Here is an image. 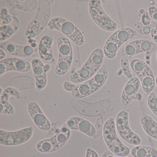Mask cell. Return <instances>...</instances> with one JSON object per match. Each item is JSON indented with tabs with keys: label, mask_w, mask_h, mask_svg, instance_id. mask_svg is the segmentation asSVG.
<instances>
[{
	"label": "cell",
	"mask_w": 157,
	"mask_h": 157,
	"mask_svg": "<svg viewBox=\"0 0 157 157\" xmlns=\"http://www.w3.org/2000/svg\"><path fill=\"white\" fill-rule=\"evenodd\" d=\"M104 59L103 50L101 48L94 49L84 65L68 77V80L75 83H82L91 78L100 70Z\"/></svg>",
	"instance_id": "obj_1"
},
{
	"label": "cell",
	"mask_w": 157,
	"mask_h": 157,
	"mask_svg": "<svg viewBox=\"0 0 157 157\" xmlns=\"http://www.w3.org/2000/svg\"><path fill=\"white\" fill-rule=\"evenodd\" d=\"M103 136L110 151L119 157H126L130 153L129 148L124 145L117 136L115 122L113 117L107 119L104 124Z\"/></svg>",
	"instance_id": "obj_2"
},
{
	"label": "cell",
	"mask_w": 157,
	"mask_h": 157,
	"mask_svg": "<svg viewBox=\"0 0 157 157\" xmlns=\"http://www.w3.org/2000/svg\"><path fill=\"white\" fill-rule=\"evenodd\" d=\"M51 13L49 2L39 1L37 13L25 30V35L28 40L35 38L42 33L49 23Z\"/></svg>",
	"instance_id": "obj_3"
},
{
	"label": "cell",
	"mask_w": 157,
	"mask_h": 157,
	"mask_svg": "<svg viewBox=\"0 0 157 157\" xmlns=\"http://www.w3.org/2000/svg\"><path fill=\"white\" fill-rule=\"evenodd\" d=\"M58 60L55 69L58 76L65 75L71 67L73 60V49L70 41L65 36H59L57 39Z\"/></svg>",
	"instance_id": "obj_4"
},
{
	"label": "cell",
	"mask_w": 157,
	"mask_h": 157,
	"mask_svg": "<svg viewBox=\"0 0 157 157\" xmlns=\"http://www.w3.org/2000/svg\"><path fill=\"white\" fill-rule=\"evenodd\" d=\"M48 28L50 30H56L65 35L78 46L83 45L85 42L83 34L72 23L61 17H56L49 21Z\"/></svg>",
	"instance_id": "obj_5"
},
{
	"label": "cell",
	"mask_w": 157,
	"mask_h": 157,
	"mask_svg": "<svg viewBox=\"0 0 157 157\" xmlns=\"http://www.w3.org/2000/svg\"><path fill=\"white\" fill-rule=\"evenodd\" d=\"M130 67L139 78L143 90L149 95L156 84L154 74L149 66L141 59H135L130 61Z\"/></svg>",
	"instance_id": "obj_6"
},
{
	"label": "cell",
	"mask_w": 157,
	"mask_h": 157,
	"mask_svg": "<svg viewBox=\"0 0 157 157\" xmlns=\"http://www.w3.org/2000/svg\"><path fill=\"white\" fill-rule=\"evenodd\" d=\"M89 12L92 19L100 28L107 32H113L117 28L116 23L105 12L100 0L89 2Z\"/></svg>",
	"instance_id": "obj_7"
},
{
	"label": "cell",
	"mask_w": 157,
	"mask_h": 157,
	"mask_svg": "<svg viewBox=\"0 0 157 157\" xmlns=\"http://www.w3.org/2000/svg\"><path fill=\"white\" fill-rule=\"evenodd\" d=\"M116 128L120 136L126 142L134 146L141 143L140 137L131 130L128 123V112L126 109L120 111L117 115Z\"/></svg>",
	"instance_id": "obj_8"
},
{
	"label": "cell",
	"mask_w": 157,
	"mask_h": 157,
	"mask_svg": "<svg viewBox=\"0 0 157 157\" xmlns=\"http://www.w3.org/2000/svg\"><path fill=\"white\" fill-rule=\"evenodd\" d=\"M34 128L30 126L16 131L0 130V144L3 146H15L29 141L33 134Z\"/></svg>",
	"instance_id": "obj_9"
},
{
	"label": "cell",
	"mask_w": 157,
	"mask_h": 157,
	"mask_svg": "<svg viewBox=\"0 0 157 157\" xmlns=\"http://www.w3.org/2000/svg\"><path fill=\"white\" fill-rule=\"evenodd\" d=\"M66 125L70 130H78L90 137L95 139L98 137L96 128L94 125L80 117H70L66 122Z\"/></svg>",
	"instance_id": "obj_10"
},
{
	"label": "cell",
	"mask_w": 157,
	"mask_h": 157,
	"mask_svg": "<svg viewBox=\"0 0 157 157\" xmlns=\"http://www.w3.org/2000/svg\"><path fill=\"white\" fill-rule=\"evenodd\" d=\"M32 65L25 59L17 58H8L0 60V76L10 71L27 72L30 71Z\"/></svg>",
	"instance_id": "obj_11"
},
{
	"label": "cell",
	"mask_w": 157,
	"mask_h": 157,
	"mask_svg": "<svg viewBox=\"0 0 157 157\" xmlns=\"http://www.w3.org/2000/svg\"><path fill=\"white\" fill-rule=\"evenodd\" d=\"M27 109L34 123L39 129L43 131L50 130L52 127L51 123L36 102L29 103Z\"/></svg>",
	"instance_id": "obj_12"
},
{
	"label": "cell",
	"mask_w": 157,
	"mask_h": 157,
	"mask_svg": "<svg viewBox=\"0 0 157 157\" xmlns=\"http://www.w3.org/2000/svg\"><path fill=\"white\" fill-rule=\"evenodd\" d=\"M32 67L35 79L36 87L38 90H43L47 83V72L50 69L48 64L45 65L38 58H34L32 61Z\"/></svg>",
	"instance_id": "obj_13"
},
{
	"label": "cell",
	"mask_w": 157,
	"mask_h": 157,
	"mask_svg": "<svg viewBox=\"0 0 157 157\" xmlns=\"http://www.w3.org/2000/svg\"><path fill=\"white\" fill-rule=\"evenodd\" d=\"M0 48L9 55L21 57H29L35 52L31 46L19 45L9 41L1 43Z\"/></svg>",
	"instance_id": "obj_14"
},
{
	"label": "cell",
	"mask_w": 157,
	"mask_h": 157,
	"mask_svg": "<svg viewBox=\"0 0 157 157\" xmlns=\"http://www.w3.org/2000/svg\"><path fill=\"white\" fill-rule=\"evenodd\" d=\"M53 42V36L51 35H46L41 38L38 47L41 59L48 64H54L56 61L52 49Z\"/></svg>",
	"instance_id": "obj_15"
},
{
	"label": "cell",
	"mask_w": 157,
	"mask_h": 157,
	"mask_svg": "<svg viewBox=\"0 0 157 157\" xmlns=\"http://www.w3.org/2000/svg\"><path fill=\"white\" fill-rule=\"evenodd\" d=\"M135 25L137 32L142 36L148 35L152 29L157 27L156 24L151 22L149 13L142 9L138 13Z\"/></svg>",
	"instance_id": "obj_16"
},
{
	"label": "cell",
	"mask_w": 157,
	"mask_h": 157,
	"mask_svg": "<svg viewBox=\"0 0 157 157\" xmlns=\"http://www.w3.org/2000/svg\"><path fill=\"white\" fill-rule=\"evenodd\" d=\"M137 55L136 49L132 41L128 43L123 48L121 52V66L123 72L128 78L133 77L130 70V59Z\"/></svg>",
	"instance_id": "obj_17"
},
{
	"label": "cell",
	"mask_w": 157,
	"mask_h": 157,
	"mask_svg": "<svg viewBox=\"0 0 157 157\" xmlns=\"http://www.w3.org/2000/svg\"><path fill=\"white\" fill-rule=\"evenodd\" d=\"M140 82L136 76H133L129 79L123 89L121 95V101L122 104L128 105L132 101V96L138 92Z\"/></svg>",
	"instance_id": "obj_18"
},
{
	"label": "cell",
	"mask_w": 157,
	"mask_h": 157,
	"mask_svg": "<svg viewBox=\"0 0 157 157\" xmlns=\"http://www.w3.org/2000/svg\"><path fill=\"white\" fill-rule=\"evenodd\" d=\"M137 34V32L129 27L121 28L114 33L110 36L118 45L122 46L123 44L134 38Z\"/></svg>",
	"instance_id": "obj_19"
},
{
	"label": "cell",
	"mask_w": 157,
	"mask_h": 157,
	"mask_svg": "<svg viewBox=\"0 0 157 157\" xmlns=\"http://www.w3.org/2000/svg\"><path fill=\"white\" fill-rule=\"evenodd\" d=\"M108 78V71L104 66L101 67L97 73L90 79L91 85L92 93L95 92L101 88Z\"/></svg>",
	"instance_id": "obj_20"
},
{
	"label": "cell",
	"mask_w": 157,
	"mask_h": 157,
	"mask_svg": "<svg viewBox=\"0 0 157 157\" xmlns=\"http://www.w3.org/2000/svg\"><path fill=\"white\" fill-rule=\"evenodd\" d=\"M140 123L144 131L149 136L157 140V123L150 116L144 115L140 117Z\"/></svg>",
	"instance_id": "obj_21"
},
{
	"label": "cell",
	"mask_w": 157,
	"mask_h": 157,
	"mask_svg": "<svg viewBox=\"0 0 157 157\" xmlns=\"http://www.w3.org/2000/svg\"><path fill=\"white\" fill-rule=\"evenodd\" d=\"M136 49L137 55L140 53L153 54L157 52V47L155 44L146 39H138L132 41Z\"/></svg>",
	"instance_id": "obj_22"
},
{
	"label": "cell",
	"mask_w": 157,
	"mask_h": 157,
	"mask_svg": "<svg viewBox=\"0 0 157 157\" xmlns=\"http://www.w3.org/2000/svg\"><path fill=\"white\" fill-rule=\"evenodd\" d=\"M92 94L91 85L90 79L78 85H75L71 92V96L77 99L84 98Z\"/></svg>",
	"instance_id": "obj_23"
},
{
	"label": "cell",
	"mask_w": 157,
	"mask_h": 157,
	"mask_svg": "<svg viewBox=\"0 0 157 157\" xmlns=\"http://www.w3.org/2000/svg\"><path fill=\"white\" fill-rule=\"evenodd\" d=\"M71 130L66 125L60 128L59 131L54 136L56 138L57 143L55 147V150H58L67 142L71 136Z\"/></svg>",
	"instance_id": "obj_24"
},
{
	"label": "cell",
	"mask_w": 157,
	"mask_h": 157,
	"mask_svg": "<svg viewBox=\"0 0 157 157\" xmlns=\"http://www.w3.org/2000/svg\"><path fill=\"white\" fill-rule=\"evenodd\" d=\"M121 47L114 42L113 39L109 37L104 47L103 52L104 55L109 59L115 58L117 54L118 49Z\"/></svg>",
	"instance_id": "obj_25"
},
{
	"label": "cell",
	"mask_w": 157,
	"mask_h": 157,
	"mask_svg": "<svg viewBox=\"0 0 157 157\" xmlns=\"http://www.w3.org/2000/svg\"><path fill=\"white\" fill-rule=\"evenodd\" d=\"M18 27H13L10 25H1V39L0 42H4L11 37L18 30Z\"/></svg>",
	"instance_id": "obj_26"
},
{
	"label": "cell",
	"mask_w": 157,
	"mask_h": 157,
	"mask_svg": "<svg viewBox=\"0 0 157 157\" xmlns=\"http://www.w3.org/2000/svg\"><path fill=\"white\" fill-rule=\"evenodd\" d=\"M36 148L39 152L42 153H50L55 151L54 146L48 138L39 141L36 144Z\"/></svg>",
	"instance_id": "obj_27"
},
{
	"label": "cell",
	"mask_w": 157,
	"mask_h": 157,
	"mask_svg": "<svg viewBox=\"0 0 157 157\" xmlns=\"http://www.w3.org/2000/svg\"><path fill=\"white\" fill-rule=\"evenodd\" d=\"M150 147L136 146L131 150V156L133 157H147Z\"/></svg>",
	"instance_id": "obj_28"
},
{
	"label": "cell",
	"mask_w": 157,
	"mask_h": 157,
	"mask_svg": "<svg viewBox=\"0 0 157 157\" xmlns=\"http://www.w3.org/2000/svg\"><path fill=\"white\" fill-rule=\"evenodd\" d=\"M147 103L151 111L157 116V96L154 92H151L149 95Z\"/></svg>",
	"instance_id": "obj_29"
},
{
	"label": "cell",
	"mask_w": 157,
	"mask_h": 157,
	"mask_svg": "<svg viewBox=\"0 0 157 157\" xmlns=\"http://www.w3.org/2000/svg\"><path fill=\"white\" fill-rule=\"evenodd\" d=\"M13 106L7 101H0V113L12 115L14 113Z\"/></svg>",
	"instance_id": "obj_30"
},
{
	"label": "cell",
	"mask_w": 157,
	"mask_h": 157,
	"mask_svg": "<svg viewBox=\"0 0 157 157\" xmlns=\"http://www.w3.org/2000/svg\"><path fill=\"white\" fill-rule=\"evenodd\" d=\"M1 25H8L12 21V17L9 14L8 10L3 8L1 11Z\"/></svg>",
	"instance_id": "obj_31"
},
{
	"label": "cell",
	"mask_w": 157,
	"mask_h": 157,
	"mask_svg": "<svg viewBox=\"0 0 157 157\" xmlns=\"http://www.w3.org/2000/svg\"><path fill=\"white\" fill-rule=\"evenodd\" d=\"M18 93H19L18 91L13 88H7L3 92L2 94L1 95V101H0L8 102L9 98L11 95H13V94H17Z\"/></svg>",
	"instance_id": "obj_32"
},
{
	"label": "cell",
	"mask_w": 157,
	"mask_h": 157,
	"mask_svg": "<svg viewBox=\"0 0 157 157\" xmlns=\"http://www.w3.org/2000/svg\"><path fill=\"white\" fill-rule=\"evenodd\" d=\"M75 85V84H73L69 82L65 81L63 83V88L65 90L71 92L74 89Z\"/></svg>",
	"instance_id": "obj_33"
},
{
	"label": "cell",
	"mask_w": 157,
	"mask_h": 157,
	"mask_svg": "<svg viewBox=\"0 0 157 157\" xmlns=\"http://www.w3.org/2000/svg\"><path fill=\"white\" fill-rule=\"evenodd\" d=\"M85 157H99L97 152L91 148L89 147L86 149Z\"/></svg>",
	"instance_id": "obj_34"
},
{
	"label": "cell",
	"mask_w": 157,
	"mask_h": 157,
	"mask_svg": "<svg viewBox=\"0 0 157 157\" xmlns=\"http://www.w3.org/2000/svg\"><path fill=\"white\" fill-rule=\"evenodd\" d=\"M151 35L152 40L157 44V27L151 30Z\"/></svg>",
	"instance_id": "obj_35"
},
{
	"label": "cell",
	"mask_w": 157,
	"mask_h": 157,
	"mask_svg": "<svg viewBox=\"0 0 157 157\" xmlns=\"http://www.w3.org/2000/svg\"><path fill=\"white\" fill-rule=\"evenodd\" d=\"M101 157H115L114 156L113 154L111 152V151H105L104 152L103 154L102 155Z\"/></svg>",
	"instance_id": "obj_36"
},
{
	"label": "cell",
	"mask_w": 157,
	"mask_h": 157,
	"mask_svg": "<svg viewBox=\"0 0 157 157\" xmlns=\"http://www.w3.org/2000/svg\"><path fill=\"white\" fill-rule=\"evenodd\" d=\"M6 56V53L2 49H0V60L4 59Z\"/></svg>",
	"instance_id": "obj_37"
},
{
	"label": "cell",
	"mask_w": 157,
	"mask_h": 157,
	"mask_svg": "<svg viewBox=\"0 0 157 157\" xmlns=\"http://www.w3.org/2000/svg\"><path fill=\"white\" fill-rule=\"evenodd\" d=\"M155 1H151L150 2V6H155V3H156Z\"/></svg>",
	"instance_id": "obj_38"
},
{
	"label": "cell",
	"mask_w": 157,
	"mask_h": 157,
	"mask_svg": "<svg viewBox=\"0 0 157 157\" xmlns=\"http://www.w3.org/2000/svg\"><path fill=\"white\" fill-rule=\"evenodd\" d=\"M2 93H2V87H1V92H0V95H2Z\"/></svg>",
	"instance_id": "obj_39"
},
{
	"label": "cell",
	"mask_w": 157,
	"mask_h": 157,
	"mask_svg": "<svg viewBox=\"0 0 157 157\" xmlns=\"http://www.w3.org/2000/svg\"><path fill=\"white\" fill-rule=\"evenodd\" d=\"M155 83H156V84L157 86V77H156V78H155Z\"/></svg>",
	"instance_id": "obj_40"
},
{
	"label": "cell",
	"mask_w": 157,
	"mask_h": 157,
	"mask_svg": "<svg viewBox=\"0 0 157 157\" xmlns=\"http://www.w3.org/2000/svg\"><path fill=\"white\" fill-rule=\"evenodd\" d=\"M127 157V156H126V157Z\"/></svg>",
	"instance_id": "obj_41"
},
{
	"label": "cell",
	"mask_w": 157,
	"mask_h": 157,
	"mask_svg": "<svg viewBox=\"0 0 157 157\" xmlns=\"http://www.w3.org/2000/svg\"><path fill=\"white\" fill-rule=\"evenodd\" d=\"M156 57H157V55H156Z\"/></svg>",
	"instance_id": "obj_42"
},
{
	"label": "cell",
	"mask_w": 157,
	"mask_h": 157,
	"mask_svg": "<svg viewBox=\"0 0 157 157\" xmlns=\"http://www.w3.org/2000/svg\"><path fill=\"white\" fill-rule=\"evenodd\" d=\"M156 3H157V1H156Z\"/></svg>",
	"instance_id": "obj_43"
},
{
	"label": "cell",
	"mask_w": 157,
	"mask_h": 157,
	"mask_svg": "<svg viewBox=\"0 0 157 157\" xmlns=\"http://www.w3.org/2000/svg\"></svg>",
	"instance_id": "obj_44"
}]
</instances>
